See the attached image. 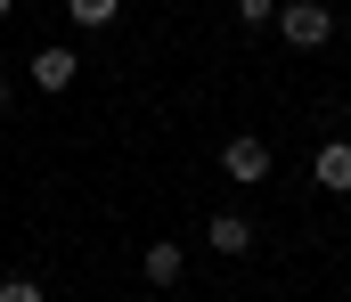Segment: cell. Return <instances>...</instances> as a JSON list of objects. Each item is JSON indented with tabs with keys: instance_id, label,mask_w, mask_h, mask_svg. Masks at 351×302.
<instances>
[{
	"instance_id": "6",
	"label": "cell",
	"mask_w": 351,
	"mask_h": 302,
	"mask_svg": "<svg viewBox=\"0 0 351 302\" xmlns=\"http://www.w3.org/2000/svg\"><path fill=\"white\" fill-rule=\"evenodd\" d=\"M180 270H188V253H180L172 237H156V245H147V262H139V278H147V286H180Z\"/></svg>"
},
{
	"instance_id": "8",
	"label": "cell",
	"mask_w": 351,
	"mask_h": 302,
	"mask_svg": "<svg viewBox=\"0 0 351 302\" xmlns=\"http://www.w3.org/2000/svg\"><path fill=\"white\" fill-rule=\"evenodd\" d=\"M0 302H49V294H41L33 278H0Z\"/></svg>"
},
{
	"instance_id": "3",
	"label": "cell",
	"mask_w": 351,
	"mask_h": 302,
	"mask_svg": "<svg viewBox=\"0 0 351 302\" xmlns=\"http://www.w3.org/2000/svg\"><path fill=\"white\" fill-rule=\"evenodd\" d=\"M25 74H33V90H49V99H58V90H74L82 58H74L66 41H49V49H33V66H25Z\"/></svg>"
},
{
	"instance_id": "11",
	"label": "cell",
	"mask_w": 351,
	"mask_h": 302,
	"mask_svg": "<svg viewBox=\"0 0 351 302\" xmlns=\"http://www.w3.org/2000/svg\"><path fill=\"white\" fill-rule=\"evenodd\" d=\"M8 8H16V0H0V16H8Z\"/></svg>"
},
{
	"instance_id": "7",
	"label": "cell",
	"mask_w": 351,
	"mask_h": 302,
	"mask_svg": "<svg viewBox=\"0 0 351 302\" xmlns=\"http://www.w3.org/2000/svg\"><path fill=\"white\" fill-rule=\"evenodd\" d=\"M66 16H74L82 33H98V25H114V16H123V0H66Z\"/></svg>"
},
{
	"instance_id": "4",
	"label": "cell",
	"mask_w": 351,
	"mask_h": 302,
	"mask_svg": "<svg viewBox=\"0 0 351 302\" xmlns=\"http://www.w3.org/2000/svg\"><path fill=\"white\" fill-rule=\"evenodd\" d=\"M311 180H319L327 197H351V139H319V155H311Z\"/></svg>"
},
{
	"instance_id": "2",
	"label": "cell",
	"mask_w": 351,
	"mask_h": 302,
	"mask_svg": "<svg viewBox=\"0 0 351 302\" xmlns=\"http://www.w3.org/2000/svg\"><path fill=\"white\" fill-rule=\"evenodd\" d=\"M221 172H229L237 188L269 180V139H262V131H229V139H221Z\"/></svg>"
},
{
	"instance_id": "10",
	"label": "cell",
	"mask_w": 351,
	"mask_h": 302,
	"mask_svg": "<svg viewBox=\"0 0 351 302\" xmlns=\"http://www.w3.org/2000/svg\"><path fill=\"white\" fill-rule=\"evenodd\" d=\"M8 99H16V90H8V74H0V114H8Z\"/></svg>"
},
{
	"instance_id": "5",
	"label": "cell",
	"mask_w": 351,
	"mask_h": 302,
	"mask_svg": "<svg viewBox=\"0 0 351 302\" xmlns=\"http://www.w3.org/2000/svg\"><path fill=\"white\" fill-rule=\"evenodd\" d=\"M204 245L237 262V253H254V221H245V212H213V221H204Z\"/></svg>"
},
{
	"instance_id": "1",
	"label": "cell",
	"mask_w": 351,
	"mask_h": 302,
	"mask_svg": "<svg viewBox=\"0 0 351 302\" xmlns=\"http://www.w3.org/2000/svg\"><path fill=\"white\" fill-rule=\"evenodd\" d=\"M269 25L286 33V49H327L335 8H327V0H278V16H269Z\"/></svg>"
},
{
	"instance_id": "9",
	"label": "cell",
	"mask_w": 351,
	"mask_h": 302,
	"mask_svg": "<svg viewBox=\"0 0 351 302\" xmlns=\"http://www.w3.org/2000/svg\"><path fill=\"white\" fill-rule=\"evenodd\" d=\"M278 16V0H237V25H269Z\"/></svg>"
}]
</instances>
